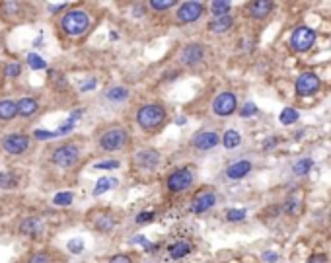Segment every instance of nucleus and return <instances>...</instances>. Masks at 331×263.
<instances>
[{
  "label": "nucleus",
  "instance_id": "7ed1b4c3",
  "mask_svg": "<svg viewBox=\"0 0 331 263\" xmlns=\"http://www.w3.org/2000/svg\"><path fill=\"white\" fill-rule=\"evenodd\" d=\"M314 41H316V33H314V29H310L306 25L296 27V29L292 31V35H290V45H292V49L298 51V53L310 51Z\"/></svg>",
  "mask_w": 331,
  "mask_h": 263
},
{
  "label": "nucleus",
  "instance_id": "c756f323",
  "mask_svg": "<svg viewBox=\"0 0 331 263\" xmlns=\"http://www.w3.org/2000/svg\"><path fill=\"white\" fill-rule=\"evenodd\" d=\"M74 201V193H70V191H63V193H57L55 197H53V203L57 205V207H65V205H70Z\"/></svg>",
  "mask_w": 331,
  "mask_h": 263
},
{
  "label": "nucleus",
  "instance_id": "a878e982",
  "mask_svg": "<svg viewBox=\"0 0 331 263\" xmlns=\"http://www.w3.org/2000/svg\"><path fill=\"white\" fill-rule=\"evenodd\" d=\"M211 10H213V14H215L217 18H221V16H228L230 2H228V0H215V2L211 4Z\"/></svg>",
  "mask_w": 331,
  "mask_h": 263
},
{
  "label": "nucleus",
  "instance_id": "dca6fc26",
  "mask_svg": "<svg viewBox=\"0 0 331 263\" xmlns=\"http://www.w3.org/2000/svg\"><path fill=\"white\" fill-rule=\"evenodd\" d=\"M271 10H273V2H269V0H255L249 4V16H253L257 20L269 16Z\"/></svg>",
  "mask_w": 331,
  "mask_h": 263
},
{
  "label": "nucleus",
  "instance_id": "ddd939ff",
  "mask_svg": "<svg viewBox=\"0 0 331 263\" xmlns=\"http://www.w3.org/2000/svg\"><path fill=\"white\" fill-rule=\"evenodd\" d=\"M43 230H45V222L39 217H27L20 224V232H22L23 236H39V234H43Z\"/></svg>",
  "mask_w": 331,
  "mask_h": 263
},
{
  "label": "nucleus",
  "instance_id": "5701e85b",
  "mask_svg": "<svg viewBox=\"0 0 331 263\" xmlns=\"http://www.w3.org/2000/svg\"><path fill=\"white\" fill-rule=\"evenodd\" d=\"M106 98H108L110 102H125V100L129 98V90L123 86L110 88V90L106 92Z\"/></svg>",
  "mask_w": 331,
  "mask_h": 263
},
{
  "label": "nucleus",
  "instance_id": "6ab92c4d",
  "mask_svg": "<svg viewBox=\"0 0 331 263\" xmlns=\"http://www.w3.org/2000/svg\"><path fill=\"white\" fill-rule=\"evenodd\" d=\"M37 110H39V104L33 98H23L18 102V115L22 117H31Z\"/></svg>",
  "mask_w": 331,
  "mask_h": 263
},
{
  "label": "nucleus",
  "instance_id": "6e6552de",
  "mask_svg": "<svg viewBox=\"0 0 331 263\" xmlns=\"http://www.w3.org/2000/svg\"><path fill=\"white\" fill-rule=\"evenodd\" d=\"M320 76L318 74H314V72H304V74H300L298 76V80H296V94L298 96H312V94H316L318 90H320Z\"/></svg>",
  "mask_w": 331,
  "mask_h": 263
},
{
  "label": "nucleus",
  "instance_id": "412c9836",
  "mask_svg": "<svg viewBox=\"0 0 331 263\" xmlns=\"http://www.w3.org/2000/svg\"><path fill=\"white\" fill-rule=\"evenodd\" d=\"M191 250H193V246H191L189 242H176V244L170 246V256H172L174 260H181V258H185Z\"/></svg>",
  "mask_w": 331,
  "mask_h": 263
},
{
  "label": "nucleus",
  "instance_id": "de8ad7c7",
  "mask_svg": "<svg viewBox=\"0 0 331 263\" xmlns=\"http://www.w3.org/2000/svg\"><path fill=\"white\" fill-rule=\"evenodd\" d=\"M263 260H265V262L275 263L277 260H279V256H277V254H273V252H265V254H263Z\"/></svg>",
  "mask_w": 331,
  "mask_h": 263
},
{
  "label": "nucleus",
  "instance_id": "ea45409f",
  "mask_svg": "<svg viewBox=\"0 0 331 263\" xmlns=\"http://www.w3.org/2000/svg\"><path fill=\"white\" fill-rule=\"evenodd\" d=\"M27 263H49V256L47 254H35V256L29 258Z\"/></svg>",
  "mask_w": 331,
  "mask_h": 263
},
{
  "label": "nucleus",
  "instance_id": "2f4dec72",
  "mask_svg": "<svg viewBox=\"0 0 331 263\" xmlns=\"http://www.w3.org/2000/svg\"><path fill=\"white\" fill-rule=\"evenodd\" d=\"M20 74H22V66L18 65V63H8V65L4 66V76L16 78V76H20Z\"/></svg>",
  "mask_w": 331,
  "mask_h": 263
},
{
  "label": "nucleus",
  "instance_id": "9d476101",
  "mask_svg": "<svg viewBox=\"0 0 331 263\" xmlns=\"http://www.w3.org/2000/svg\"><path fill=\"white\" fill-rule=\"evenodd\" d=\"M191 183H193V174L187 168L177 170V172H174V174L168 177V187L172 191H185Z\"/></svg>",
  "mask_w": 331,
  "mask_h": 263
},
{
  "label": "nucleus",
  "instance_id": "58836bf2",
  "mask_svg": "<svg viewBox=\"0 0 331 263\" xmlns=\"http://www.w3.org/2000/svg\"><path fill=\"white\" fill-rule=\"evenodd\" d=\"M287 211L288 213H292V215H296V213L300 211V199H298V201H296V199H288Z\"/></svg>",
  "mask_w": 331,
  "mask_h": 263
},
{
  "label": "nucleus",
  "instance_id": "393cba45",
  "mask_svg": "<svg viewBox=\"0 0 331 263\" xmlns=\"http://www.w3.org/2000/svg\"><path fill=\"white\" fill-rule=\"evenodd\" d=\"M279 121H281L283 125H292V123H296V121H298V111L294 110V108H285V110L281 111V115H279Z\"/></svg>",
  "mask_w": 331,
  "mask_h": 263
},
{
  "label": "nucleus",
  "instance_id": "c9c22d12",
  "mask_svg": "<svg viewBox=\"0 0 331 263\" xmlns=\"http://www.w3.org/2000/svg\"><path fill=\"white\" fill-rule=\"evenodd\" d=\"M255 113H257V106L251 104V102H247L242 110H240V115H242V117H251V115H255Z\"/></svg>",
  "mask_w": 331,
  "mask_h": 263
},
{
  "label": "nucleus",
  "instance_id": "a211bd4d",
  "mask_svg": "<svg viewBox=\"0 0 331 263\" xmlns=\"http://www.w3.org/2000/svg\"><path fill=\"white\" fill-rule=\"evenodd\" d=\"M16 115H18V102H12V100H2L0 102V119L10 121Z\"/></svg>",
  "mask_w": 331,
  "mask_h": 263
},
{
  "label": "nucleus",
  "instance_id": "9b49d317",
  "mask_svg": "<svg viewBox=\"0 0 331 263\" xmlns=\"http://www.w3.org/2000/svg\"><path fill=\"white\" fill-rule=\"evenodd\" d=\"M219 142H221V136H219L215 131H201L193 136V146L199 148V150L215 148Z\"/></svg>",
  "mask_w": 331,
  "mask_h": 263
},
{
  "label": "nucleus",
  "instance_id": "aec40b11",
  "mask_svg": "<svg viewBox=\"0 0 331 263\" xmlns=\"http://www.w3.org/2000/svg\"><path fill=\"white\" fill-rule=\"evenodd\" d=\"M232 23H234V20L230 16H221V18H215L213 22L209 23V29L213 33H224V31H228L232 27Z\"/></svg>",
  "mask_w": 331,
  "mask_h": 263
},
{
  "label": "nucleus",
  "instance_id": "4be33fe9",
  "mask_svg": "<svg viewBox=\"0 0 331 263\" xmlns=\"http://www.w3.org/2000/svg\"><path fill=\"white\" fill-rule=\"evenodd\" d=\"M222 144H224L228 150H232V148L240 146V144H242V136H240V132L234 131V129L226 131L224 132V136H222Z\"/></svg>",
  "mask_w": 331,
  "mask_h": 263
},
{
  "label": "nucleus",
  "instance_id": "c03bdc74",
  "mask_svg": "<svg viewBox=\"0 0 331 263\" xmlns=\"http://www.w3.org/2000/svg\"><path fill=\"white\" fill-rule=\"evenodd\" d=\"M18 8H20V4H18V2H2V10H6V12L18 10Z\"/></svg>",
  "mask_w": 331,
  "mask_h": 263
},
{
  "label": "nucleus",
  "instance_id": "f8f14e48",
  "mask_svg": "<svg viewBox=\"0 0 331 263\" xmlns=\"http://www.w3.org/2000/svg\"><path fill=\"white\" fill-rule=\"evenodd\" d=\"M203 57H205V49L199 43L187 45V47L181 51V55H179L181 63H185V65H197V63L203 61Z\"/></svg>",
  "mask_w": 331,
  "mask_h": 263
},
{
  "label": "nucleus",
  "instance_id": "39448f33",
  "mask_svg": "<svg viewBox=\"0 0 331 263\" xmlns=\"http://www.w3.org/2000/svg\"><path fill=\"white\" fill-rule=\"evenodd\" d=\"M29 142H31V138L27 134L12 132V134H6L2 138V148L8 154H23L29 148Z\"/></svg>",
  "mask_w": 331,
  "mask_h": 263
},
{
  "label": "nucleus",
  "instance_id": "473e14b6",
  "mask_svg": "<svg viewBox=\"0 0 331 263\" xmlns=\"http://www.w3.org/2000/svg\"><path fill=\"white\" fill-rule=\"evenodd\" d=\"M66 248H68L70 254H82L84 252V240L82 238H72L66 244Z\"/></svg>",
  "mask_w": 331,
  "mask_h": 263
},
{
  "label": "nucleus",
  "instance_id": "49530a36",
  "mask_svg": "<svg viewBox=\"0 0 331 263\" xmlns=\"http://www.w3.org/2000/svg\"><path fill=\"white\" fill-rule=\"evenodd\" d=\"M110 263H131V258H127V256H115V258H111Z\"/></svg>",
  "mask_w": 331,
  "mask_h": 263
},
{
  "label": "nucleus",
  "instance_id": "09e8293b",
  "mask_svg": "<svg viewBox=\"0 0 331 263\" xmlns=\"http://www.w3.org/2000/svg\"><path fill=\"white\" fill-rule=\"evenodd\" d=\"M92 88H96V80H90L86 84H82V86H80V92H88Z\"/></svg>",
  "mask_w": 331,
  "mask_h": 263
},
{
  "label": "nucleus",
  "instance_id": "cd10ccee",
  "mask_svg": "<svg viewBox=\"0 0 331 263\" xmlns=\"http://www.w3.org/2000/svg\"><path fill=\"white\" fill-rule=\"evenodd\" d=\"M312 168H314V162H312L310 158H302V160H298V162L292 166V170H294V174H296V175L308 174Z\"/></svg>",
  "mask_w": 331,
  "mask_h": 263
},
{
  "label": "nucleus",
  "instance_id": "4c0bfd02",
  "mask_svg": "<svg viewBox=\"0 0 331 263\" xmlns=\"http://www.w3.org/2000/svg\"><path fill=\"white\" fill-rule=\"evenodd\" d=\"M33 136H35V138H39V140H49V138H55V136H57V132L41 131V129H37V131L33 132Z\"/></svg>",
  "mask_w": 331,
  "mask_h": 263
},
{
  "label": "nucleus",
  "instance_id": "37998d69",
  "mask_svg": "<svg viewBox=\"0 0 331 263\" xmlns=\"http://www.w3.org/2000/svg\"><path fill=\"white\" fill-rule=\"evenodd\" d=\"M132 242H134V244H142V246H146V250H154L156 248V246H152V244H148V240H146L144 236H134Z\"/></svg>",
  "mask_w": 331,
  "mask_h": 263
},
{
  "label": "nucleus",
  "instance_id": "f257e3e1",
  "mask_svg": "<svg viewBox=\"0 0 331 263\" xmlns=\"http://www.w3.org/2000/svg\"><path fill=\"white\" fill-rule=\"evenodd\" d=\"M61 25H63L66 35L76 37V35L86 33V29L90 27V18L84 10H70L68 14H65Z\"/></svg>",
  "mask_w": 331,
  "mask_h": 263
},
{
  "label": "nucleus",
  "instance_id": "20e7f679",
  "mask_svg": "<svg viewBox=\"0 0 331 263\" xmlns=\"http://www.w3.org/2000/svg\"><path fill=\"white\" fill-rule=\"evenodd\" d=\"M78 158H80V152L74 144H63L57 150H53V156H51V160L61 168H72L78 162Z\"/></svg>",
  "mask_w": 331,
  "mask_h": 263
},
{
  "label": "nucleus",
  "instance_id": "8fccbe9b",
  "mask_svg": "<svg viewBox=\"0 0 331 263\" xmlns=\"http://www.w3.org/2000/svg\"><path fill=\"white\" fill-rule=\"evenodd\" d=\"M65 6H66L65 2H59V4H49V10H51V12H57V10H63Z\"/></svg>",
  "mask_w": 331,
  "mask_h": 263
},
{
  "label": "nucleus",
  "instance_id": "b1692460",
  "mask_svg": "<svg viewBox=\"0 0 331 263\" xmlns=\"http://www.w3.org/2000/svg\"><path fill=\"white\" fill-rule=\"evenodd\" d=\"M115 185H117V179H111V177H102V179L96 183V187H94V197H98V195H102V193L110 191L111 187H115Z\"/></svg>",
  "mask_w": 331,
  "mask_h": 263
},
{
  "label": "nucleus",
  "instance_id": "f03ea898",
  "mask_svg": "<svg viewBox=\"0 0 331 263\" xmlns=\"http://www.w3.org/2000/svg\"><path fill=\"white\" fill-rule=\"evenodd\" d=\"M166 119V111L162 106H142L136 113V123L142 129H156Z\"/></svg>",
  "mask_w": 331,
  "mask_h": 263
},
{
  "label": "nucleus",
  "instance_id": "0eeeda50",
  "mask_svg": "<svg viewBox=\"0 0 331 263\" xmlns=\"http://www.w3.org/2000/svg\"><path fill=\"white\" fill-rule=\"evenodd\" d=\"M236 108H238V98L232 92H222L213 102V111L217 115H221V117H226V115L234 113Z\"/></svg>",
  "mask_w": 331,
  "mask_h": 263
},
{
  "label": "nucleus",
  "instance_id": "423d86ee",
  "mask_svg": "<svg viewBox=\"0 0 331 263\" xmlns=\"http://www.w3.org/2000/svg\"><path fill=\"white\" fill-rule=\"evenodd\" d=\"M127 138H129V134H127L125 129H110V131H106L102 134L100 146L104 150H119V148L125 146Z\"/></svg>",
  "mask_w": 331,
  "mask_h": 263
},
{
  "label": "nucleus",
  "instance_id": "79ce46f5",
  "mask_svg": "<svg viewBox=\"0 0 331 263\" xmlns=\"http://www.w3.org/2000/svg\"><path fill=\"white\" fill-rule=\"evenodd\" d=\"M72 129H74V121H70V119H66V121H65V125H61V127H59V131H57V134H65V132L72 131Z\"/></svg>",
  "mask_w": 331,
  "mask_h": 263
},
{
  "label": "nucleus",
  "instance_id": "f3484780",
  "mask_svg": "<svg viewBox=\"0 0 331 263\" xmlns=\"http://www.w3.org/2000/svg\"><path fill=\"white\" fill-rule=\"evenodd\" d=\"M136 162L142 166V168H154L156 164L160 162V154L156 150H140L136 154Z\"/></svg>",
  "mask_w": 331,
  "mask_h": 263
},
{
  "label": "nucleus",
  "instance_id": "72a5a7b5",
  "mask_svg": "<svg viewBox=\"0 0 331 263\" xmlns=\"http://www.w3.org/2000/svg\"><path fill=\"white\" fill-rule=\"evenodd\" d=\"M245 215H247V213H245L243 209H238V211H236V209H232V211H228V213H226V219L230 220V222H240V220L245 219Z\"/></svg>",
  "mask_w": 331,
  "mask_h": 263
},
{
  "label": "nucleus",
  "instance_id": "2eb2a0df",
  "mask_svg": "<svg viewBox=\"0 0 331 263\" xmlns=\"http://www.w3.org/2000/svg\"><path fill=\"white\" fill-rule=\"evenodd\" d=\"M251 172V162L247 160H240V162H234L226 168V175L230 179H242L243 175H247Z\"/></svg>",
  "mask_w": 331,
  "mask_h": 263
},
{
  "label": "nucleus",
  "instance_id": "4468645a",
  "mask_svg": "<svg viewBox=\"0 0 331 263\" xmlns=\"http://www.w3.org/2000/svg\"><path fill=\"white\" fill-rule=\"evenodd\" d=\"M215 203H217V195L213 191H205V193H201V195H197V197L193 199L191 211L193 213H205L211 207H215Z\"/></svg>",
  "mask_w": 331,
  "mask_h": 263
},
{
  "label": "nucleus",
  "instance_id": "1a4fd4ad",
  "mask_svg": "<svg viewBox=\"0 0 331 263\" xmlns=\"http://www.w3.org/2000/svg\"><path fill=\"white\" fill-rule=\"evenodd\" d=\"M203 14V4L197 2V0H191V2H183L177 10V20L181 23H189V22H195L201 18Z\"/></svg>",
  "mask_w": 331,
  "mask_h": 263
},
{
  "label": "nucleus",
  "instance_id": "f704fd0d",
  "mask_svg": "<svg viewBox=\"0 0 331 263\" xmlns=\"http://www.w3.org/2000/svg\"><path fill=\"white\" fill-rule=\"evenodd\" d=\"M176 2L174 0H152L150 2V6L154 8V10H168V8H172Z\"/></svg>",
  "mask_w": 331,
  "mask_h": 263
},
{
  "label": "nucleus",
  "instance_id": "bb28decb",
  "mask_svg": "<svg viewBox=\"0 0 331 263\" xmlns=\"http://www.w3.org/2000/svg\"><path fill=\"white\" fill-rule=\"evenodd\" d=\"M18 185V177L10 172H0V187L2 189H14Z\"/></svg>",
  "mask_w": 331,
  "mask_h": 263
},
{
  "label": "nucleus",
  "instance_id": "e433bc0d",
  "mask_svg": "<svg viewBox=\"0 0 331 263\" xmlns=\"http://www.w3.org/2000/svg\"><path fill=\"white\" fill-rule=\"evenodd\" d=\"M94 168L96 170H111V168H119V162L117 160H106V162H98Z\"/></svg>",
  "mask_w": 331,
  "mask_h": 263
},
{
  "label": "nucleus",
  "instance_id": "a18cd8bd",
  "mask_svg": "<svg viewBox=\"0 0 331 263\" xmlns=\"http://www.w3.org/2000/svg\"><path fill=\"white\" fill-rule=\"evenodd\" d=\"M308 263H328V258H326V256H322V254H316V256H312V258H310Z\"/></svg>",
  "mask_w": 331,
  "mask_h": 263
},
{
  "label": "nucleus",
  "instance_id": "c85d7f7f",
  "mask_svg": "<svg viewBox=\"0 0 331 263\" xmlns=\"http://www.w3.org/2000/svg\"><path fill=\"white\" fill-rule=\"evenodd\" d=\"M27 65H29V68H33V70H43V68H47V63L39 55H35V53L27 55Z\"/></svg>",
  "mask_w": 331,
  "mask_h": 263
},
{
  "label": "nucleus",
  "instance_id": "a19ab883",
  "mask_svg": "<svg viewBox=\"0 0 331 263\" xmlns=\"http://www.w3.org/2000/svg\"><path fill=\"white\" fill-rule=\"evenodd\" d=\"M154 219V213H140L138 217H136V224H144V222H150V220Z\"/></svg>",
  "mask_w": 331,
  "mask_h": 263
},
{
  "label": "nucleus",
  "instance_id": "7c9ffc66",
  "mask_svg": "<svg viewBox=\"0 0 331 263\" xmlns=\"http://www.w3.org/2000/svg\"><path fill=\"white\" fill-rule=\"evenodd\" d=\"M113 219L111 217H100V219L96 220V228L100 230V232H110L111 228H113Z\"/></svg>",
  "mask_w": 331,
  "mask_h": 263
}]
</instances>
